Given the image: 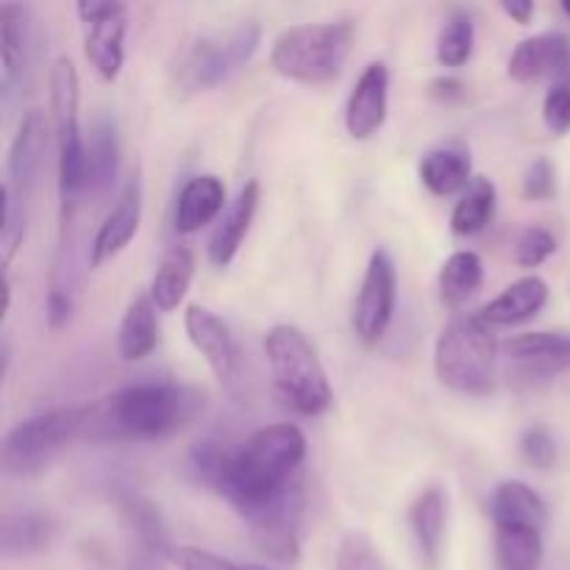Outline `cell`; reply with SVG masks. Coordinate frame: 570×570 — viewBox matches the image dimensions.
<instances>
[{"label":"cell","mask_w":570,"mask_h":570,"mask_svg":"<svg viewBox=\"0 0 570 570\" xmlns=\"http://www.w3.org/2000/svg\"><path fill=\"white\" fill-rule=\"evenodd\" d=\"M390 109V70L384 61H371L356 78L345 104V131L354 139H371L382 131Z\"/></svg>","instance_id":"cell-15"},{"label":"cell","mask_w":570,"mask_h":570,"mask_svg":"<svg viewBox=\"0 0 570 570\" xmlns=\"http://www.w3.org/2000/svg\"><path fill=\"white\" fill-rule=\"evenodd\" d=\"M170 562L178 570H271L265 566H254V562L228 560V557L198 549V546H178L170 551Z\"/></svg>","instance_id":"cell-36"},{"label":"cell","mask_w":570,"mask_h":570,"mask_svg":"<svg viewBox=\"0 0 570 570\" xmlns=\"http://www.w3.org/2000/svg\"><path fill=\"white\" fill-rule=\"evenodd\" d=\"M204 410L206 393L189 384H128L83 406L81 440L89 443L165 440L187 429Z\"/></svg>","instance_id":"cell-1"},{"label":"cell","mask_w":570,"mask_h":570,"mask_svg":"<svg viewBox=\"0 0 570 570\" xmlns=\"http://www.w3.org/2000/svg\"><path fill=\"white\" fill-rule=\"evenodd\" d=\"M521 454L538 471H551L557 465V460H560L557 440L543 426H532L521 434Z\"/></svg>","instance_id":"cell-38"},{"label":"cell","mask_w":570,"mask_h":570,"mask_svg":"<svg viewBox=\"0 0 570 570\" xmlns=\"http://www.w3.org/2000/svg\"><path fill=\"white\" fill-rule=\"evenodd\" d=\"M510 78L518 83L570 81V39L566 33H538L512 50Z\"/></svg>","instance_id":"cell-16"},{"label":"cell","mask_w":570,"mask_h":570,"mask_svg":"<svg viewBox=\"0 0 570 570\" xmlns=\"http://www.w3.org/2000/svg\"><path fill=\"white\" fill-rule=\"evenodd\" d=\"M482 278V256L473 254V250H454V254L443 262V267H440V298H443V304L449 306V309H460L462 304H468V301L479 293Z\"/></svg>","instance_id":"cell-30"},{"label":"cell","mask_w":570,"mask_h":570,"mask_svg":"<svg viewBox=\"0 0 570 570\" xmlns=\"http://www.w3.org/2000/svg\"><path fill=\"white\" fill-rule=\"evenodd\" d=\"M83 22V53L106 83L117 81L126 61L128 9L117 0H81L76 6Z\"/></svg>","instance_id":"cell-11"},{"label":"cell","mask_w":570,"mask_h":570,"mask_svg":"<svg viewBox=\"0 0 570 570\" xmlns=\"http://www.w3.org/2000/svg\"><path fill=\"white\" fill-rule=\"evenodd\" d=\"M273 387L298 415L315 417L332 406L334 393L315 345L293 323H278L265 337Z\"/></svg>","instance_id":"cell-5"},{"label":"cell","mask_w":570,"mask_h":570,"mask_svg":"<svg viewBox=\"0 0 570 570\" xmlns=\"http://www.w3.org/2000/svg\"><path fill=\"white\" fill-rule=\"evenodd\" d=\"M304 507V484H301V479H295L276 499H271L267 504L256 507L248 515H243L256 549L276 562H298Z\"/></svg>","instance_id":"cell-10"},{"label":"cell","mask_w":570,"mask_h":570,"mask_svg":"<svg viewBox=\"0 0 570 570\" xmlns=\"http://www.w3.org/2000/svg\"><path fill=\"white\" fill-rule=\"evenodd\" d=\"M0 198H3V223H0V248H3V267L9 273L11 259L20 250L22 239H26V226H28V204H22L14 193H11L9 184H3L0 189Z\"/></svg>","instance_id":"cell-34"},{"label":"cell","mask_w":570,"mask_h":570,"mask_svg":"<svg viewBox=\"0 0 570 570\" xmlns=\"http://www.w3.org/2000/svg\"><path fill=\"white\" fill-rule=\"evenodd\" d=\"M399 295V273L387 250H373L354 304V332L365 345H376L387 334Z\"/></svg>","instance_id":"cell-12"},{"label":"cell","mask_w":570,"mask_h":570,"mask_svg":"<svg viewBox=\"0 0 570 570\" xmlns=\"http://www.w3.org/2000/svg\"><path fill=\"white\" fill-rule=\"evenodd\" d=\"M337 570H387V566H384L382 551L367 538V532L351 529L340 538Z\"/></svg>","instance_id":"cell-35"},{"label":"cell","mask_w":570,"mask_h":570,"mask_svg":"<svg viewBox=\"0 0 570 570\" xmlns=\"http://www.w3.org/2000/svg\"><path fill=\"white\" fill-rule=\"evenodd\" d=\"M429 92H432V98L440 100V104L454 106L465 98V83L454 76H443V78H434V81L429 83Z\"/></svg>","instance_id":"cell-42"},{"label":"cell","mask_w":570,"mask_h":570,"mask_svg":"<svg viewBox=\"0 0 570 570\" xmlns=\"http://www.w3.org/2000/svg\"><path fill=\"white\" fill-rule=\"evenodd\" d=\"M557 254V237L543 226L523 228L515 243V262L521 267H540Z\"/></svg>","instance_id":"cell-37"},{"label":"cell","mask_w":570,"mask_h":570,"mask_svg":"<svg viewBox=\"0 0 570 570\" xmlns=\"http://www.w3.org/2000/svg\"><path fill=\"white\" fill-rule=\"evenodd\" d=\"M262 42L259 22L243 20L226 31H212L189 42L173 67V87L178 95H198L226 83L234 72L254 59Z\"/></svg>","instance_id":"cell-6"},{"label":"cell","mask_w":570,"mask_h":570,"mask_svg":"<svg viewBox=\"0 0 570 570\" xmlns=\"http://www.w3.org/2000/svg\"><path fill=\"white\" fill-rule=\"evenodd\" d=\"M232 460H234V451H228L220 440L204 438L189 449L187 473L193 476L195 484L220 493L228 468H232Z\"/></svg>","instance_id":"cell-32"},{"label":"cell","mask_w":570,"mask_h":570,"mask_svg":"<svg viewBox=\"0 0 570 570\" xmlns=\"http://www.w3.org/2000/svg\"><path fill=\"white\" fill-rule=\"evenodd\" d=\"M501 11H504L510 20L521 22V26H529V20H532L534 14V3L532 0H504V3H501Z\"/></svg>","instance_id":"cell-43"},{"label":"cell","mask_w":570,"mask_h":570,"mask_svg":"<svg viewBox=\"0 0 570 570\" xmlns=\"http://www.w3.org/2000/svg\"><path fill=\"white\" fill-rule=\"evenodd\" d=\"M406 523H410L412 543L421 557V566L426 570H438L440 560H443L445 529H449V493L438 484L421 490L417 499L412 501L410 512H406Z\"/></svg>","instance_id":"cell-18"},{"label":"cell","mask_w":570,"mask_h":570,"mask_svg":"<svg viewBox=\"0 0 570 570\" xmlns=\"http://www.w3.org/2000/svg\"><path fill=\"white\" fill-rule=\"evenodd\" d=\"M78 72L67 56H59L50 67V111H53V137L59 150V193L61 204H76L78 193L89 184L87 137L78 122Z\"/></svg>","instance_id":"cell-8"},{"label":"cell","mask_w":570,"mask_h":570,"mask_svg":"<svg viewBox=\"0 0 570 570\" xmlns=\"http://www.w3.org/2000/svg\"><path fill=\"white\" fill-rule=\"evenodd\" d=\"M549 304V284L540 276H523L512 282L501 295H495L479 315L488 326H518L543 312Z\"/></svg>","instance_id":"cell-22"},{"label":"cell","mask_w":570,"mask_h":570,"mask_svg":"<svg viewBox=\"0 0 570 570\" xmlns=\"http://www.w3.org/2000/svg\"><path fill=\"white\" fill-rule=\"evenodd\" d=\"M72 315V298L61 287H53L48 293V304H45V321H48L50 332H61L70 323Z\"/></svg>","instance_id":"cell-41"},{"label":"cell","mask_w":570,"mask_h":570,"mask_svg":"<svg viewBox=\"0 0 570 570\" xmlns=\"http://www.w3.org/2000/svg\"><path fill=\"white\" fill-rule=\"evenodd\" d=\"M195 276V256L187 245H176L165 254L159 271H156L154 282H150V298H154L156 309L173 312L187 295L189 284Z\"/></svg>","instance_id":"cell-28"},{"label":"cell","mask_w":570,"mask_h":570,"mask_svg":"<svg viewBox=\"0 0 570 570\" xmlns=\"http://www.w3.org/2000/svg\"><path fill=\"white\" fill-rule=\"evenodd\" d=\"M356 28L351 20L304 22L276 37L271 48V65L282 78L306 87L334 83L354 48Z\"/></svg>","instance_id":"cell-4"},{"label":"cell","mask_w":570,"mask_h":570,"mask_svg":"<svg viewBox=\"0 0 570 570\" xmlns=\"http://www.w3.org/2000/svg\"><path fill=\"white\" fill-rule=\"evenodd\" d=\"M226 204V184L223 178L204 173V176L189 178L178 193L176 204V232L178 234H195L204 226H209L217 215L223 212Z\"/></svg>","instance_id":"cell-23"},{"label":"cell","mask_w":570,"mask_h":570,"mask_svg":"<svg viewBox=\"0 0 570 570\" xmlns=\"http://www.w3.org/2000/svg\"><path fill=\"white\" fill-rule=\"evenodd\" d=\"M139 220H142V184L134 176L120 193L117 204L111 206L109 215L104 217L98 232H95L92 250H89L92 267H100L104 262H111L117 254H122L131 245V239L137 237Z\"/></svg>","instance_id":"cell-19"},{"label":"cell","mask_w":570,"mask_h":570,"mask_svg":"<svg viewBox=\"0 0 570 570\" xmlns=\"http://www.w3.org/2000/svg\"><path fill=\"white\" fill-rule=\"evenodd\" d=\"M421 181L438 198L465 193L471 178V154L462 145H440L421 159Z\"/></svg>","instance_id":"cell-25"},{"label":"cell","mask_w":570,"mask_h":570,"mask_svg":"<svg viewBox=\"0 0 570 570\" xmlns=\"http://www.w3.org/2000/svg\"><path fill=\"white\" fill-rule=\"evenodd\" d=\"M37 33H33V14L22 3L0 6V87L9 98L31 70L33 48H37Z\"/></svg>","instance_id":"cell-14"},{"label":"cell","mask_w":570,"mask_h":570,"mask_svg":"<svg viewBox=\"0 0 570 570\" xmlns=\"http://www.w3.org/2000/svg\"><path fill=\"white\" fill-rule=\"evenodd\" d=\"M45 148H48V120L37 109L26 111L14 139H11L9 181H6L22 204H28L33 187H37L45 165Z\"/></svg>","instance_id":"cell-17"},{"label":"cell","mask_w":570,"mask_h":570,"mask_svg":"<svg viewBox=\"0 0 570 570\" xmlns=\"http://www.w3.org/2000/svg\"><path fill=\"white\" fill-rule=\"evenodd\" d=\"M184 328L217 382H232L239 367V345L228 323L206 306L189 304L184 312Z\"/></svg>","instance_id":"cell-13"},{"label":"cell","mask_w":570,"mask_h":570,"mask_svg":"<svg viewBox=\"0 0 570 570\" xmlns=\"http://www.w3.org/2000/svg\"><path fill=\"white\" fill-rule=\"evenodd\" d=\"M259 181H248L226 209L220 226H217V232L209 239V262L215 267H228L234 256L239 254L245 237H248L250 223H254L256 209H259Z\"/></svg>","instance_id":"cell-20"},{"label":"cell","mask_w":570,"mask_h":570,"mask_svg":"<svg viewBox=\"0 0 570 570\" xmlns=\"http://www.w3.org/2000/svg\"><path fill=\"white\" fill-rule=\"evenodd\" d=\"M83 406H59L14 423L0 445V468L9 479L42 476L56 456L81 438Z\"/></svg>","instance_id":"cell-7"},{"label":"cell","mask_w":570,"mask_h":570,"mask_svg":"<svg viewBox=\"0 0 570 570\" xmlns=\"http://www.w3.org/2000/svg\"><path fill=\"white\" fill-rule=\"evenodd\" d=\"M87 167V189H92L95 195H104L115 187L117 173H120V137H117V126L111 117H98L89 128Z\"/></svg>","instance_id":"cell-27"},{"label":"cell","mask_w":570,"mask_h":570,"mask_svg":"<svg viewBox=\"0 0 570 570\" xmlns=\"http://www.w3.org/2000/svg\"><path fill=\"white\" fill-rule=\"evenodd\" d=\"M306 460V438L293 423H273L259 429L234 451L232 468L226 473L220 495L237 510L248 515L256 507L267 504L298 479Z\"/></svg>","instance_id":"cell-2"},{"label":"cell","mask_w":570,"mask_h":570,"mask_svg":"<svg viewBox=\"0 0 570 570\" xmlns=\"http://www.w3.org/2000/svg\"><path fill=\"white\" fill-rule=\"evenodd\" d=\"M159 343V326H156V304L150 295H137L128 304L117 328V354L126 362H142L154 354Z\"/></svg>","instance_id":"cell-26"},{"label":"cell","mask_w":570,"mask_h":570,"mask_svg":"<svg viewBox=\"0 0 570 570\" xmlns=\"http://www.w3.org/2000/svg\"><path fill=\"white\" fill-rule=\"evenodd\" d=\"M562 11L570 17V0H562Z\"/></svg>","instance_id":"cell-44"},{"label":"cell","mask_w":570,"mask_h":570,"mask_svg":"<svg viewBox=\"0 0 570 570\" xmlns=\"http://www.w3.org/2000/svg\"><path fill=\"white\" fill-rule=\"evenodd\" d=\"M493 551L499 570H540L543 566V529L493 527Z\"/></svg>","instance_id":"cell-29"},{"label":"cell","mask_w":570,"mask_h":570,"mask_svg":"<svg viewBox=\"0 0 570 570\" xmlns=\"http://www.w3.org/2000/svg\"><path fill=\"white\" fill-rule=\"evenodd\" d=\"M490 518H493V527L546 529L549 507L532 484L521 482V479H507V482L495 484L493 495H490Z\"/></svg>","instance_id":"cell-21"},{"label":"cell","mask_w":570,"mask_h":570,"mask_svg":"<svg viewBox=\"0 0 570 570\" xmlns=\"http://www.w3.org/2000/svg\"><path fill=\"white\" fill-rule=\"evenodd\" d=\"M570 367V334L529 332L501 345V376L512 390L527 393L554 382Z\"/></svg>","instance_id":"cell-9"},{"label":"cell","mask_w":570,"mask_h":570,"mask_svg":"<svg viewBox=\"0 0 570 570\" xmlns=\"http://www.w3.org/2000/svg\"><path fill=\"white\" fill-rule=\"evenodd\" d=\"M56 534V521L48 512H6L0 518V554L6 560L33 557L50 546Z\"/></svg>","instance_id":"cell-24"},{"label":"cell","mask_w":570,"mask_h":570,"mask_svg":"<svg viewBox=\"0 0 570 570\" xmlns=\"http://www.w3.org/2000/svg\"><path fill=\"white\" fill-rule=\"evenodd\" d=\"M543 120L560 137L570 131V81L551 83L543 98Z\"/></svg>","instance_id":"cell-40"},{"label":"cell","mask_w":570,"mask_h":570,"mask_svg":"<svg viewBox=\"0 0 570 570\" xmlns=\"http://www.w3.org/2000/svg\"><path fill=\"white\" fill-rule=\"evenodd\" d=\"M495 204H499V189L490 178L476 176L468 184L465 193L456 200L454 212H451V232L460 234V237H471L488 228V223L493 220Z\"/></svg>","instance_id":"cell-31"},{"label":"cell","mask_w":570,"mask_h":570,"mask_svg":"<svg viewBox=\"0 0 570 570\" xmlns=\"http://www.w3.org/2000/svg\"><path fill=\"white\" fill-rule=\"evenodd\" d=\"M557 193V170L551 159L538 156L523 173V198L527 200H551Z\"/></svg>","instance_id":"cell-39"},{"label":"cell","mask_w":570,"mask_h":570,"mask_svg":"<svg viewBox=\"0 0 570 570\" xmlns=\"http://www.w3.org/2000/svg\"><path fill=\"white\" fill-rule=\"evenodd\" d=\"M440 384L462 395H490L501 373V345L482 315H456L434 343Z\"/></svg>","instance_id":"cell-3"},{"label":"cell","mask_w":570,"mask_h":570,"mask_svg":"<svg viewBox=\"0 0 570 570\" xmlns=\"http://www.w3.org/2000/svg\"><path fill=\"white\" fill-rule=\"evenodd\" d=\"M476 42V26H473L471 11L454 9L445 17L438 37V61L443 67H462L473 56Z\"/></svg>","instance_id":"cell-33"}]
</instances>
